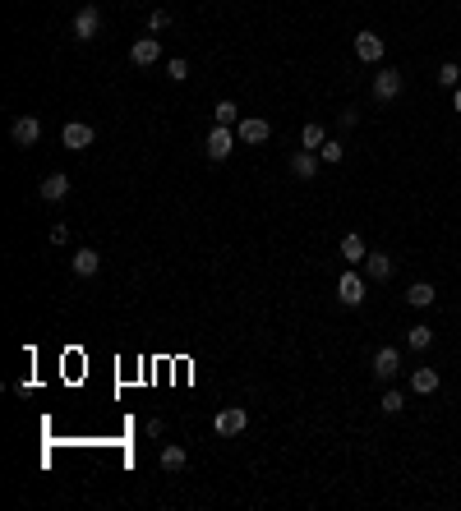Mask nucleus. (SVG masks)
Returning <instances> with one entry per match:
<instances>
[{"label": "nucleus", "instance_id": "obj_17", "mask_svg": "<svg viewBox=\"0 0 461 511\" xmlns=\"http://www.w3.org/2000/svg\"><path fill=\"white\" fill-rule=\"evenodd\" d=\"M240 120H245V116H240V107H236V102H231V97H226V102H217V107H212V125H231V129H236Z\"/></svg>", "mask_w": 461, "mask_h": 511}, {"label": "nucleus", "instance_id": "obj_25", "mask_svg": "<svg viewBox=\"0 0 461 511\" xmlns=\"http://www.w3.org/2000/svg\"><path fill=\"white\" fill-rule=\"evenodd\" d=\"M378 405H383V410H388V415H397V410H402V405H406V396H402V392H397V387H393V392H383V401H378Z\"/></svg>", "mask_w": 461, "mask_h": 511}, {"label": "nucleus", "instance_id": "obj_5", "mask_svg": "<svg viewBox=\"0 0 461 511\" xmlns=\"http://www.w3.org/2000/svg\"><path fill=\"white\" fill-rule=\"evenodd\" d=\"M92 125H83V120H69L65 129H60V143L69 148V152H83V148H92Z\"/></svg>", "mask_w": 461, "mask_h": 511}, {"label": "nucleus", "instance_id": "obj_21", "mask_svg": "<svg viewBox=\"0 0 461 511\" xmlns=\"http://www.w3.org/2000/svg\"><path fill=\"white\" fill-rule=\"evenodd\" d=\"M429 341H433V327H424V323H415V327L406 332V346L411 350H429Z\"/></svg>", "mask_w": 461, "mask_h": 511}, {"label": "nucleus", "instance_id": "obj_18", "mask_svg": "<svg viewBox=\"0 0 461 511\" xmlns=\"http://www.w3.org/2000/svg\"><path fill=\"white\" fill-rule=\"evenodd\" d=\"M364 272H369V281H388L393 277V258H388V253H369V258H364Z\"/></svg>", "mask_w": 461, "mask_h": 511}, {"label": "nucleus", "instance_id": "obj_23", "mask_svg": "<svg viewBox=\"0 0 461 511\" xmlns=\"http://www.w3.org/2000/svg\"><path fill=\"white\" fill-rule=\"evenodd\" d=\"M438 83L443 88H461V65H452V60H448V65L438 69Z\"/></svg>", "mask_w": 461, "mask_h": 511}, {"label": "nucleus", "instance_id": "obj_16", "mask_svg": "<svg viewBox=\"0 0 461 511\" xmlns=\"http://www.w3.org/2000/svg\"><path fill=\"white\" fill-rule=\"evenodd\" d=\"M342 258L351 263V267H360V263L369 258V249H364V240H360V235H342Z\"/></svg>", "mask_w": 461, "mask_h": 511}, {"label": "nucleus", "instance_id": "obj_15", "mask_svg": "<svg viewBox=\"0 0 461 511\" xmlns=\"http://www.w3.org/2000/svg\"><path fill=\"white\" fill-rule=\"evenodd\" d=\"M97 267H102L97 249H74V272H79V277H97Z\"/></svg>", "mask_w": 461, "mask_h": 511}, {"label": "nucleus", "instance_id": "obj_6", "mask_svg": "<svg viewBox=\"0 0 461 511\" xmlns=\"http://www.w3.org/2000/svg\"><path fill=\"white\" fill-rule=\"evenodd\" d=\"M402 88H406V78L397 74V69H378V74H373V97H378V102L402 97Z\"/></svg>", "mask_w": 461, "mask_h": 511}, {"label": "nucleus", "instance_id": "obj_8", "mask_svg": "<svg viewBox=\"0 0 461 511\" xmlns=\"http://www.w3.org/2000/svg\"><path fill=\"white\" fill-rule=\"evenodd\" d=\"M129 60H134L138 69H148V65H157V60H162V42H157V37H138L134 47H129Z\"/></svg>", "mask_w": 461, "mask_h": 511}, {"label": "nucleus", "instance_id": "obj_30", "mask_svg": "<svg viewBox=\"0 0 461 511\" xmlns=\"http://www.w3.org/2000/svg\"><path fill=\"white\" fill-rule=\"evenodd\" d=\"M452 107H457V111H461V88H457V97H452Z\"/></svg>", "mask_w": 461, "mask_h": 511}, {"label": "nucleus", "instance_id": "obj_12", "mask_svg": "<svg viewBox=\"0 0 461 511\" xmlns=\"http://www.w3.org/2000/svg\"><path fill=\"white\" fill-rule=\"evenodd\" d=\"M355 56H360L364 65H378L383 60V37L378 32H360V37H355Z\"/></svg>", "mask_w": 461, "mask_h": 511}, {"label": "nucleus", "instance_id": "obj_14", "mask_svg": "<svg viewBox=\"0 0 461 511\" xmlns=\"http://www.w3.org/2000/svg\"><path fill=\"white\" fill-rule=\"evenodd\" d=\"M411 392L433 396L438 392V368H411Z\"/></svg>", "mask_w": 461, "mask_h": 511}, {"label": "nucleus", "instance_id": "obj_3", "mask_svg": "<svg viewBox=\"0 0 461 511\" xmlns=\"http://www.w3.org/2000/svg\"><path fill=\"white\" fill-rule=\"evenodd\" d=\"M102 32V10L97 5H83L79 14H74V42H92Z\"/></svg>", "mask_w": 461, "mask_h": 511}, {"label": "nucleus", "instance_id": "obj_24", "mask_svg": "<svg viewBox=\"0 0 461 511\" xmlns=\"http://www.w3.org/2000/svg\"><path fill=\"white\" fill-rule=\"evenodd\" d=\"M167 78H176V83H185V78H189V60H167Z\"/></svg>", "mask_w": 461, "mask_h": 511}, {"label": "nucleus", "instance_id": "obj_9", "mask_svg": "<svg viewBox=\"0 0 461 511\" xmlns=\"http://www.w3.org/2000/svg\"><path fill=\"white\" fill-rule=\"evenodd\" d=\"M268 134H273V125L268 120H258V116H245L236 125V138L240 143H268Z\"/></svg>", "mask_w": 461, "mask_h": 511}, {"label": "nucleus", "instance_id": "obj_4", "mask_svg": "<svg viewBox=\"0 0 461 511\" xmlns=\"http://www.w3.org/2000/svg\"><path fill=\"white\" fill-rule=\"evenodd\" d=\"M397 373H402V355H397V346H378V355H373V378H378V383H393Z\"/></svg>", "mask_w": 461, "mask_h": 511}, {"label": "nucleus", "instance_id": "obj_29", "mask_svg": "<svg viewBox=\"0 0 461 511\" xmlns=\"http://www.w3.org/2000/svg\"><path fill=\"white\" fill-rule=\"evenodd\" d=\"M69 240V226H51V244H65Z\"/></svg>", "mask_w": 461, "mask_h": 511}, {"label": "nucleus", "instance_id": "obj_19", "mask_svg": "<svg viewBox=\"0 0 461 511\" xmlns=\"http://www.w3.org/2000/svg\"><path fill=\"white\" fill-rule=\"evenodd\" d=\"M406 304H411V309H429L433 304V286L429 281H415V286L406 290Z\"/></svg>", "mask_w": 461, "mask_h": 511}, {"label": "nucleus", "instance_id": "obj_27", "mask_svg": "<svg viewBox=\"0 0 461 511\" xmlns=\"http://www.w3.org/2000/svg\"><path fill=\"white\" fill-rule=\"evenodd\" d=\"M148 28H152V32L171 28V14H167V10H152V14H148Z\"/></svg>", "mask_w": 461, "mask_h": 511}, {"label": "nucleus", "instance_id": "obj_20", "mask_svg": "<svg viewBox=\"0 0 461 511\" xmlns=\"http://www.w3.org/2000/svg\"><path fill=\"white\" fill-rule=\"evenodd\" d=\"M185 461H189V456H185V447H176V443H171V447H162V470H171V474H176V470H185Z\"/></svg>", "mask_w": 461, "mask_h": 511}, {"label": "nucleus", "instance_id": "obj_1", "mask_svg": "<svg viewBox=\"0 0 461 511\" xmlns=\"http://www.w3.org/2000/svg\"><path fill=\"white\" fill-rule=\"evenodd\" d=\"M245 428H249V410L245 405H226V410L212 415V433L217 438H240Z\"/></svg>", "mask_w": 461, "mask_h": 511}, {"label": "nucleus", "instance_id": "obj_2", "mask_svg": "<svg viewBox=\"0 0 461 511\" xmlns=\"http://www.w3.org/2000/svg\"><path fill=\"white\" fill-rule=\"evenodd\" d=\"M236 129L231 125H212V134H208V162H226V157L236 152Z\"/></svg>", "mask_w": 461, "mask_h": 511}, {"label": "nucleus", "instance_id": "obj_22", "mask_svg": "<svg viewBox=\"0 0 461 511\" xmlns=\"http://www.w3.org/2000/svg\"><path fill=\"white\" fill-rule=\"evenodd\" d=\"M300 143H304V148H314V152H318V148L328 143V138H323V125H304V129H300Z\"/></svg>", "mask_w": 461, "mask_h": 511}, {"label": "nucleus", "instance_id": "obj_7", "mask_svg": "<svg viewBox=\"0 0 461 511\" xmlns=\"http://www.w3.org/2000/svg\"><path fill=\"white\" fill-rule=\"evenodd\" d=\"M10 138H14L19 148H32V143L42 138V120H37V116H19V120L10 125Z\"/></svg>", "mask_w": 461, "mask_h": 511}, {"label": "nucleus", "instance_id": "obj_28", "mask_svg": "<svg viewBox=\"0 0 461 511\" xmlns=\"http://www.w3.org/2000/svg\"><path fill=\"white\" fill-rule=\"evenodd\" d=\"M337 125H342V129H355V125H360V111H355V107H346L342 116H337Z\"/></svg>", "mask_w": 461, "mask_h": 511}, {"label": "nucleus", "instance_id": "obj_26", "mask_svg": "<svg viewBox=\"0 0 461 511\" xmlns=\"http://www.w3.org/2000/svg\"><path fill=\"white\" fill-rule=\"evenodd\" d=\"M318 152H323V162H342V157H346V148L337 143V138H328V143L318 148Z\"/></svg>", "mask_w": 461, "mask_h": 511}, {"label": "nucleus", "instance_id": "obj_11", "mask_svg": "<svg viewBox=\"0 0 461 511\" xmlns=\"http://www.w3.org/2000/svg\"><path fill=\"white\" fill-rule=\"evenodd\" d=\"M337 299H342V304H351V309L364 299V281H360V272H346V277L337 281Z\"/></svg>", "mask_w": 461, "mask_h": 511}, {"label": "nucleus", "instance_id": "obj_10", "mask_svg": "<svg viewBox=\"0 0 461 511\" xmlns=\"http://www.w3.org/2000/svg\"><path fill=\"white\" fill-rule=\"evenodd\" d=\"M291 175H295V180H314V175H318V152H314V148L291 152Z\"/></svg>", "mask_w": 461, "mask_h": 511}, {"label": "nucleus", "instance_id": "obj_13", "mask_svg": "<svg viewBox=\"0 0 461 511\" xmlns=\"http://www.w3.org/2000/svg\"><path fill=\"white\" fill-rule=\"evenodd\" d=\"M37 193H42V198H47V203H60V198H65V193H69V175H47V180H42L37 184Z\"/></svg>", "mask_w": 461, "mask_h": 511}]
</instances>
